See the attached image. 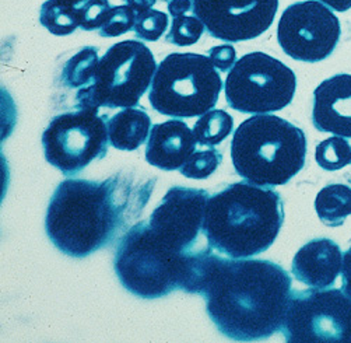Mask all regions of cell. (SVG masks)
<instances>
[{
	"instance_id": "f546056e",
	"label": "cell",
	"mask_w": 351,
	"mask_h": 343,
	"mask_svg": "<svg viewBox=\"0 0 351 343\" xmlns=\"http://www.w3.org/2000/svg\"><path fill=\"white\" fill-rule=\"evenodd\" d=\"M191 10H193L192 0H171L168 3V12L172 19L185 16Z\"/></svg>"
},
{
	"instance_id": "4fadbf2b",
	"label": "cell",
	"mask_w": 351,
	"mask_h": 343,
	"mask_svg": "<svg viewBox=\"0 0 351 343\" xmlns=\"http://www.w3.org/2000/svg\"><path fill=\"white\" fill-rule=\"evenodd\" d=\"M195 16L213 38L239 43L258 38L274 21L278 0H192Z\"/></svg>"
},
{
	"instance_id": "ffe728a7",
	"label": "cell",
	"mask_w": 351,
	"mask_h": 343,
	"mask_svg": "<svg viewBox=\"0 0 351 343\" xmlns=\"http://www.w3.org/2000/svg\"><path fill=\"white\" fill-rule=\"evenodd\" d=\"M40 21L53 36H69L80 27L79 6H72L62 0H47L41 8Z\"/></svg>"
},
{
	"instance_id": "e0dca14e",
	"label": "cell",
	"mask_w": 351,
	"mask_h": 343,
	"mask_svg": "<svg viewBox=\"0 0 351 343\" xmlns=\"http://www.w3.org/2000/svg\"><path fill=\"white\" fill-rule=\"evenodd\" d=\"M152 119L145 108L129 107L108 121L110 143L118 150H136L150 136Z\"/></svg>"
},
{
	"instance_id": "ac0fdd59",
	"label": "cell",
	"mask_w": 351,
	"mask_h": 343,
	"mask_svg": "<svg viewBox=\"0 0 351 343\" xmlns=\"http://www.w3.org/2000/svg\"><path fill=\"white\" fill-rule=\"evenodd\" d=\"M315 211L324 224L341 226L351 215V188L344 184L326 185L315 199Z\"/></svg>"
},
{
	"instance_id": "d6986e66",
	"label": "cell",
	"mask_w": 351,
	"mask_h": 343,
	"mask_svg": "<svg viewBox=\"0 0 351 343\" xmlns=\"http://www.w3.org/2000/svg\"><path fill=\"white\" fill-rule=\"evenodd\" d=\"M98 51L94 47H86L75 56L70 58L62 72V83L69 88H86L93 84L97 66ZM77 90V91H79Z\"/></svg>"
},
{
	"instance_id": "8fae6325",
	"label": "cell",
	"mask_w": 351,
	"mask_h": 343,
	"mask_svg": "<svg viewBox=\"0 0 351 343\" xmlns=\"http://www.w3.org/2000/svg\"><path fill=\"white\" fill-rule=\"evenodd\" d=\"M341 27L330 9L317 0L289 6L277 27L280 47L293 59L321 62L330 56L339 44Z\"/></svg>"
},
{
	"instance_id": "2e32d148",
	"label": "cell",
	"mask_w": 351,
	"mask_h": 343,
	"mask_svg": "<svg viewBox=\"0 0 351 343\" xmlns=\"http://www.w3.org/2000/svg\"><path fill=\"white\" fill-rule=\"evenodd\" d=\"M193 130L180 118L152 128L146 147V161L160 169H181L196 152Z\"/></svg>"
},
{
	"instance_id": "603a6c76",
	"label": "cell",
	"mask_w": 351,
	"mask_h": 343,
	"mask_svg": "<svg viewBox=\"0 0 351 343\" xmlns=\"http://www.w3.org/2000/svg\"><path fill=\"white\" fill-rule=\"evenodd\" d=\"M204 28V24L196 16L175 17L167 34V41L178 47L193 45L200 40Z\"/></svg>"
},
{
	"instance_id": "7a4b0ae2",
	"label": "cell",
	"mask_w": 351,
	"mask_h": 343,
	"mask_svg": "<svg viewBox=\"0 0 351 343\" xmlns=\"http://www.w3.org/2000/svg\"><path fill=\"white\" fill-rule=\"evenodd\" d=\"M154 178L118 173L102 182L62 181L48 204L45 230L64 255L86 258L118 243L142 215Z\"/></svg>"
},
{
	"instance_id": "1f68e13d",
	"label": "cell",
	"mask_w": 351,
	"mask_h": 343,
	"mask_svg": "<svg viewBox=\"0 0 351 343\" xmlns=\"http://www.w3.org/2000/svg\"><path fill=\"white\" fill-rule=\"evenodd\" d=\"M319 2L340 13L351 9V0H319Z\"/></svg>"
},
{
	"instance_id": "3957f363",
	"label": "cell",
	"mask_w": 351,
	"mask_h": 343,
	"mask_svg": "<svg viewBox=\"0 0 351 343\" xmlns=\"http://www.w3.org/2000/svg\"><path fill=\"white\" fill-rule=\"evenodd\" d=\"M283 223L285 203L278 192L241 181L208 198L203 235L221 255L251 258L273 246Z\"/></svg>"
},
{
	"instance_id": "52a82bcc",
	"label": "cell",
	"mask_w": 351,
	"mask_h": 343,
	"mask_svg": "<svg viewBox=\"0 0 351 343\" xmlns=\"http://www.w3.org/2000/svg\"><path fill=\"white\" fill-rule=\"evenodd\" d=\"M157 71L152 51L140 41L114 44L99 59L91 86L76 94L77 110L129 108L149 90Z\"/></svg>"
},
{
	"instance_id": "5bb4252c",
	"label": "cell",
	"mask_w": 351,
	"mask_h": 343,
	"mask_svg": "<svg viewBox=\"0 0 351 343\" xmlns=\"http://www.w3.org/2000/svg\"><path fill=\"white\" fill-rule=\"evenodd\" d=\"M313 126L351 139V75H336L313 91Z\"/></svg>"
},
{
	"instance_id": "484cf974",
	"label": "cell",
	"mask_w": 351,
	"mask_h": 343,
	"mask_svg": "<svg viewBox=\"0 0 351 343\" xmlns=\"http://www.w3.org/2000/svg\"><path fill=\"white\" fill-rule=\"evenodd\" d=\"M136 23V12L130 6H114L105 24L99 28V36L105 38L119 37L133 29Z\"/></svg>"
},
{
	"instance_id": "6da1fadb",
	"label": "cell",
	"mask_w": 351,
	"mask_h": 343,
	"mask_svg": "<svg viewBox=\"0 0 351 343\" xmlns=\"http://www.w3.org/2000/svg\"><path fill=\"white\" fill-rule=\"evenodd\" d=\"M290 274L271 261L223 258L212 247L200 251L193 287L227 338L263 340L282 331L291 297Z\"/></svg>"
},
{
	"instance_id": "5b68a950",
	"label": "cell",
	"mask_w": 351,
	"mask_h": 343,
	"mask_svg": "<svg viewBox=\"0 0 351 343\" xmlns=\"http://www.w3.org/2000/svg\"><path fill=\"white\" fill-rule=\"evenodd\" d=\"M197 251L173 252L150 234L149 222L133 224L117 243L114 268L121 285L140 298H160L175 290L191 293Z\"/></svg>"
},
{
	"instance_id": "d4e9b609",
	"label": "cell",
	"mask_w": 351,
	"mask_h": 343,
	"mask_svg": "<svg viewBox=\"0 0 351 343\" xmlns=\"http://www.w3.org/2000/svg\"><path fill=\"white\" fill-rule=\"evenodd\" d=\"M168 27V16L160 10H149L145 13L136 14V23L133 31L136 37L154 43L161 38L162 34L167 31Z\"/></svg>"
},
{
	"instance_id": "7c38bea8",
	"label": "cell",
	"mask_w": 351,
	"mask_h": 343,
	"mask_svg": "<svg viewBox=\"0 0 351 343\" xmlns=\"http://www.w3.org/2000/svg\"><path fill=\"white\" fill-rule=\"evenodd\" d=\"M208 192L200 188L172 187L149 219V230L162 247L186 254L195 251L203 223Z\"/></svg>"
},
{
	"instance_id": "8992f818",
	"label": "cell",
	"mask_w": 351,
	"mask_h": 343,
	"mask_svg": "<svg viewBox=\"0 0 351 343\" xmlns=\"http://www.w3.org/2000/svg\"><path fill=\"white\" fill-rule=\"evenodd\" d=\"M221 88L220 73L208 56L169 54L157 66L149 101L161 115L202 117L216 107Z\"/></svg>"
},
{
	"instance_id": "7402d4cb",
	"label": "cell",
	"mask_w": 351,
	"mask_h": 343,
	"mask_svg": "<svg viewBox=\"0 0 351 343\" xmlns=\"http://www.w3.org/2000/svg\"><path fill=\"white\" fill-rule=\"evenodd\" d=\"M315 160L326 171H337L351 161V146L341 136H332L315 149Z\"/></svg>"
},
{
	"instance_id": "277c9868",
	"label": "cell",
	"mask_w": 351,
	"mask_h": 343,
	"mask_svg": "<svg viewBox=\"0 0 351 343\" xmlns=\"http://www.w3.org/2000/svg\"><path fill=\"white\" fill-rule=\"evenodd\" d=\"M306 137L302 129L277 115L245 119L231 141L237 174L259 187L285 185L305 165Z\"/></svg>"
},
{
	"instance_id": "9c48e42d",
	"label": "cell",
	"mask_w": 351,
	"mask_h": 343,
	"mask_svg": "<svg viewBox=\"0 0 351 343\" xmlns=\"http://www.w3.org/2000/svg\"><path fill=\"white\" fill-rule=\"evenodd\" d=\"M282 332L289 343H351V298L339 289L295 290Z\"/></svg>"
},
{
	"instance_id": "d6a6232c",
	"label": "cell",
	"mask_w": 351,
	"mask_h": 343,
	"mask_svg": "<svg viewBox=\"0 0 351 343\" xmlns=\"http://www.w3.org/2000/svg\"><path fill=\"white\" fill-rule=\"evenodd\" d=\"M62 2H66L69 5H72V6H80L86 2V0H62Z\"/></svg>"
},
{
	"instance_id": "4316f807",
	"label": "cell",
	"mask_w": 351,
	"mask_h": 343,
	"mask_svg": "<svg viewBox=\"0 0 351 343\" xmlns=\"http://www.w3.org/2000/svg\"><path fill=\"white\" fill-rule=\"evenodd\" d=\"M111 9L108 0H86L79 6L80 28L84 31L99 29L107 21Z\"/></svg>"
},
{
	"instance_id": "44dd1931",
	"label": "cell",
	"mask_w": 351,
	"mask_h": 343,
	"mask_svg": "<svg viewBox=\"0 0 351 343\" xmlns=\"http://www.w3.org/2000/svg\"><path fill=\"white\" fill-rule=\"evenodd\" d=\"M234 119L224 110H210L203 114L193 126L196 142L202 146L213 147L221 143L232 132Z\"/></svg>"
},
{
	"instance_id": "4dcf8cb0",
	"label": "cell",
	"mask_w": 351,
	"mask_h": 343,
	"mask_svg": "<svg viewBox=\"0 0 351 343\" xmlns=\"http://www.w3.org/2000/svg\"><path fill=\"white\" fill-rule=\"evenodd\" d=\"M126 2L128 6H130L136 12V14H140L152 10L157 0H126Z\"/></svg>"
},
{
	"instance_id": "cb8c5ba5",
	"label": "cell",
	"mask_w": 351,
	"mask_h": 343,
	"mask_svg": "<svg viewBox=\"0 0 351 343\" xmlns=\"http://www.w3.org/2000/svg\"><path fill=\"white\" fill-rule=\"evenodd\" d=\"M221 160L223 154L213 147L203 152H195L180 171L186 178L206 180L219 168Z\"/></svg>"
},
{
	"instance_id": "30bf717a",
	"label": "cell",
	"mask_w": 351,
	"mask_h": 343,
	"mask_svg": "<svg viewBox=\"0 0 351 343\" xmlns=\"http://www.w3.org/2000/svg\"><path fill=\"white\" fill-rule=\"evenodd\" d=\"M108 119L98 110H76L56 115L43 133L47 161L64 176H75L94 160L107 156Z\"/></svg>"
},
{
	"instance_id": "ba28073f",
	"label": "cell",
	"mask_w": 351,
	"mask_h": 343,
	"mask_svg": "<svg viewBox=\"0 0 351 343\" xmlns=\"http://www.w3.org/2000/svg\"><path fill=\"white\" fill-rule=\"evenodd\" d=\"M295 88L297 78L291 69L263 52H252L237 60L224 83L228 107L256 115L286 108Z\"/></svg>"
},
{
	"instance_id": "9a60e30c",
	"label": "cell",
	"mask_w": 351,
	"mask_h": 343,
	"mask_svg": "<svg viewBox=\"0 0 351 343\" xmlns=\"http://www.w3.org/2000/svg\"><path fill=\"white\" fill-rule=\"evenodd\" d=\"M343 268V254L333 239H311L295 254L291 265L294 278L313 289H328L335 285Z\"/></svg>"
},
{
	"instance_id": "83f0119b",
	"label": "cell",
	"mask_w": 351,
	"mask_h": 343,
	"mask_svg": "<svg viewBox=\"0 0 351 343\" xmlns=\"http://www.w3.org/2000/svg\"><path fill=\"white\" fill-rule=\"evenodd\" d=\"M208 58L220 72H227L237 62V51L232 45H217L208 49Z\"/></svg>"
},
{
	"instance_id": "f1b7e54d",
	"label": "cell",
	"mask_w": 351,
	"mask_h": 343,
	"mask_svg": "<svg viewBox=\"0 0 351 343\" xmlns=\"http://www.w3.org/2000/svg\"><path fill=\"white\" fill-rule=\"evenodd\" d=\"M341 290L351 298V244L343 254L341 268Z\"/></svg>"
}]
</instances>
